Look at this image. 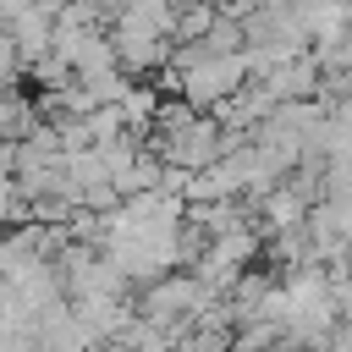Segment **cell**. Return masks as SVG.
<instances>
[{
    "mask_svg": "<svg viewBox=\"0 0 352 352\" xmlns=\"http://www.w3.org/2000/svg\"><path fill=\"white\" fill-rule=\"evenodd\" d=\"M336 308H341V319H346V330H352V286L336 292Z\"/></svg>",
    "mask_w": 352,
    "mask_h": 352,
    "instance_id": "6da1fadb",
    "label": "cell"
},
{
    "mask_svg": "<svg viewBox=\"0 0 352 352\" xmlns=\"http://www.w3.org/2000/svg\"><path fill=\"white\" fill-rule=\"evenodd\" d=\"M319 352H352V341H324Z\"/></svg>",
    "mask_w": 352,
    "mask_h": 352,
    "instance_id": "7a4b0ae2",
    "label": "cell"
},
{
    "mask_svg": "<svg viewBox=\"0 0 352 352\" xmlns=\"http://www.w3.org/2000/svg\"><path fill=\"white\" fill-rule=\"evenodd\" d=\"M264 352H297V341H280V346H264Z\"/></svg>",
    "mask_w": 352,
    "mask_h": 352,
    "instance_id": "3957f363",
    "label": "cell"
},
{
    "mask_svg": "<svg viewBox=\"0 0 352 352\" xmlns=\"http://www.w3.org/2000/svg\"><path fill=\"white\" fill-rule=\"evenodd\" d=\"M99 352H132V346H99Z\"/></svg>",
    "mask_w": 352,
    "mask_h": 352,
    "instance_id": "277c9868",
    "label": "cell"
}]
</instances>
